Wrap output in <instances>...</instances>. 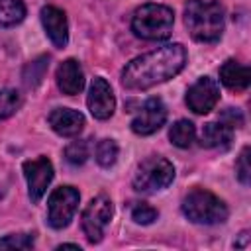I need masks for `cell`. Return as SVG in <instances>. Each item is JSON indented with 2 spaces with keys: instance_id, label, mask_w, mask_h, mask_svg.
I'll return each instance as SVG.
<instances>
[{
  "instance_id": "1",
  "label": "cell",
  "mask_w": 251,
  "mask_h": 251,
  "mask_svg": "<svg viewBox=\"0 0 251 251\" xmlns=\"http://www.w3.org/2000/svg\"><path fill=\"white\" fill-rule=\"evenodd\" d=\"M186 65V49L169 43L131 59L122 71V84L127 90H147L176 76Z\"/></svg>"
},
{
  "instance_id": "2",
  "label": "cell",
  "mask_w": 251,
  "mask_h": 251,
  "mask_svg": "<svg viewBox=\"0 0 251 251\" xmlns=\"http://www.w3.org/2000/svg\"><path fill=\"white\" fill-rule=\"evenodd\" d=\"M184 24L192 39L214 43L224 33V8L212 0H188L184 6Z\"/></svg>"
},
{
  "instance_id": "3",
  "label": "cell",
  "mask_w": 251,
  "mask_h": 251,
  "mask_svg": "<svg viewBox=\"0 0 251 251\" xmlns=\"http://www.w3.org/2000/svg\"><path fill=\"white\" fill-rule=\"evenodd\" d=\"M175 14L163 4H143L133 12L131 29L145 41H163L171 35Z\"/></svg>"
},
{
  "instance_id": "4",
  "label": "cell",
  "mask_w": 251,
  "mask_h": 251,
  "mask_svg": "<svg viewBox=\"0 0 251 251\" xmlns=\"http://www.w3.org/2000/svg\"><path fill=\"white\" fill-rule=\"evenodd\" d=\"M180 210L192 224H204V226L222 224L227 220L229 214L226 202L204 188H192L182 198Z\"/></svg>"
},
{
  "instance_id": "5",
  "label": "cell",
  "mask_w": 251,
  "mask_h": 251,
  "mask_svg": "<svg viewBox=\"0 0 251 251\" xmlns=\"http://www.w3.org/2000/svg\"><path fill=\"white\" fill-rule=\"evenodd\" d=\"M175 180V167L169 159L159 157V155H151L145 161L139 163L135 175H133V188L137 192H145V194H153L159 190H165L171 182Z\"/></svg>"
},
{
  "instance_id": "6",
  "label": "cell",
  "mask_w": 251,
  "mask_h": 251,
  "mask_svg": "<svg viewBox=\"0 0 251 251\" xmlns=\"http://www.w3.org/2000/svg\"><path fill=\"white\" fill-rule=\"evenodd\" d=\"M80 194L75 186H59L51 192L47 200V222L53 229H63L71 224L76 208H78Z\"/></svg>"
},
{
  "instance_id": "7",
  "label": "cell",
  "mask_w": 251,
  "mask_h": 251,
  "mask_svg": "<svg viewBox=\"0 0 251 251\" xmlns=\"http://www.w3.org/2000/svg\"><path fill=\"white\" fill-rule=\"evenodd\" d=\"M112 216H114V204L106 194H98L96 198H92L86 204L80 224H82V231L90 243L102 241L104 229L110 224Z\"/></svg>"
},
{
  "instance_id": "8",
  "label": "cell",
  "mask_w": 251,
  "mask_h": 251,
  "mask_svg": "<svg viewBox=\"0 0 251 251\" xmlns=\"http://www.w3.org/2000/svg\"><path fill=\"white\" fill-rule=\"evenodd\" d=\"M22 169H24V176L27 182L29 200L33 204H37L53 180V163L47 157H37V159L25 161L22 165Z\"/></svg>"
},
{
  "instance_id": "9",
  "label": "cell",
  "mask_w": 251,
  "mask_h": 251,
  "mask_svg": "<svg viewBox=\"0 0 251 251\" xmlns=\"http://www.w3.org/2000/svg\"><path fill=\"white\" fill-rule=\"evenodd\" d=\"M220 100V86L210 76H200L186 90V106L194 114H208Z\"/></svg>"
},
{
  "instance_id": "10",
  "label": "cell",
  "mask_w": 251,
  "mask_h": 251,
  "mask_svg": "<svg viewBox=\"0 0 251 251\" xmlns=\"http://www.w3.org/2000/svg\"><path fill=\"white\" fill-rule=\"evenodd\" d=\"M165 122H167V106L163 104L161 98H149L131 120V131L137 135H151L157 129H161Z\"/></svg>"
},
{
  "instance_id": "11",
  "label": "cell",
  "mask_w": 251,
  "mask_h": 251,
  "mask_svg": "<svg viewBox=\"0 0 251 251\" xmlns=\"http://www.w3.org/2000/svg\"><path fill=\"white\" fill-rule=\"evenodd\" d=\"M88 110L96 120H108L112 118L116 110V96L112 92V86L106 82V78L96 76L90 84L88 98H86Z\"/></svg>"
},
{
  "instance_id": "12",
  "label": "cell",
  "mask_w": 251,
  "mask_h": 251,
  "mask_svg": "<svg viewBox=\"0 0 251 251\" xmlns=\"http://www.w3.org/2000/svg\"><path fill=\"white\" fill-rule=\"evenodd\" d=\"M41 24H43L47 37L51 39L55 47L63 49L69 43V24H67V16L63 10H59L57 6H43Z\"/></svg>"
},
{
  "instance_id": "13",
  "label": "cell",
  "mask_w": 251,
  "mask_h": 251,
  "mask_svg": "<svg viewBox=\"0 0 251 251\" xmlns=\"http://www.w3.org/2000/svg\"><path fill=\"white\" fill-rule=\"evenodd\" d=\"M49 126L61 137H75L84 127V116L73 108H55L49 114Z\"/></svg>"
},
{
  "instance_id": "14",
  "label": "cell",
  "mask_w": 251,
  "mask_h": 251,
  "mask_svg": "<svg viewBox=\"0 0 251 251\" xmlns=\"http://www.w3.org/2000/svg\"><path fill=\"white\" fill-rule=\"evenodd\" d=\"M55 78H57V86H59V90L63 94L75 96L84 88V73H82V67H80V63L76 59L63 61L57 67Z\"/></svg>"
},
{
  "instance_id": "15",
  "label": "cell",
  "mask_w": 251,
  "mask_h": 251,
  "mask_svg": "<svg viewBox=\"0 0 251 251\" xmlns=\"http://www.w3.org/2000/svg\"><path fill=\"white\" fill-rule=\"evenodd\" d=\"M220 80L226 88L233 92H243L251 82V71L245 65L237 63L235 59H227L220 67Z\"/></svg>"
},
{
  "instance_id": "16",
  "label": "cell",
  "mask_w": 251,
  "mask_h": 251,
  "mask_svg": "<svg viewBox=\"0 0 251 251\" xmlns=\"http://www.w3.org/2000/svg\"><path fill=\"white\" fill-rule=\"evenodd\" d=\"M231 137H233V129L218 120V122H208L202 127L200 143L204 147H227Z\"/></svg>"
},
{
  "instance_id": "17",
  "label": "cell",
  "mask_w": 251,
  "mask_h": 251,
  "mask_svg": "<svg viewBox=\"0 0 251 251\" xmlns=\"http://www.w3.org/2000/svg\"><path fill=\"white\" fill-rule=\"evenodd\" d=\"M194 137H196V127H194V124L188 122V120H178V122H175V124L171 126V129H169V139H171V143L176 145V147H180V149L190 147L192 141H194Z\"/></svg>"
},
{
  "instance_id": "18",
  "label": "cell",
  "mask_w": 251,
  "mask_h": 251,
  "mask_svg": "<svg viewBox=\"0 0 251 251\" xmlns=\"http://www.w3.org/2000/svg\"><path fill=\"white\" fill-rule=\"evenodd\" d=\"M25 18V6L22 0H0V25L10 27Z\"/></svg>"
},
{
  "instance_id": "19",
  "label": "cell",
  "mask_w": 251,
  "mask_h": 251,
  "mask_svg": "<svg viewBox=\"0 0 251 251\" xmlns=\"http://www.w3.org/2000/svg\"><path fill=\"white\" fill-rule=\"evenodd\" d=\"M118 153H120V149H118V143H116L114 139H102V141H98V145H96L94 157H96V163H98L100 167L110 169V167L118 161Z\"/></svg>"
},
{
  "instance_id": "20",
  "label": "cell",
  "mask_w": 251,
  "mask_h": 251,
  "mask_svg": "<svg viewBox=\"0 0 251 251\" xmlns=\"http://www.w3.org/2000/svg\"><path fill=\"white\" fill-rule=\"evenodd\" d=\"M22 94L14 88H4L0 90V120L10 118L12 114H16L22 106Z\"/></svg>"
},
{
  "instance_id": "21",
  "label": "cell",
  "mask_w": 251,
  "mask_h": 251,
  "mask_svg": "<svg viewBox=\"0 0 251 251\" xmlns=\"http://www.w3.org/2000/svg\"><path fill=\"white\" fill-rule=\"evenodd\" d=\"M47 67H49V59H47V57H39V59L31 61V63L25 67V71H24V82H25V86H27V88L37 86V84L41 82V78H43Z\"/></svg>"
},
{
  "instance_id": "22",
  "label": "cell",
  "mask_w": 251,
  "mask_h": 251,
  "mask_svg": "<svg viewBox=\"0 0 251 251\" xmlns=\"http://www.w3.org/2000/svg\"><path fill=\"white\" fill-rule=\"evenodd\" d=\"M65 159H67L71 165H75V167L86 163V159H88V143L82 141V139L71 141V143L67 145V149H65Z\"/></svg>"
},
{
  "instance_id": "23",
  "label": "cell",
  "mask_w": 251,
  "mask_h": 251,
  "mask_svg": "<svg viewBox=\"0 0 251 251\" xmlns=\"http://www.w3.org/2000/svg\"><path fill=\"white\" fill-rule=\"evenodd\" d=\"M157 216H159V212L153 206H149L147 202H133L131 204V220L135 224L149 226L157 220Z\"/></svg>"
},
{
  "instance_id": "24",
  "label": "cell",
  "mask_w": 251,
  "mask_h": 251,
  "mask_svg": "<svg viewBox=\"0 0 251 251\" xmlns=\"http://www.w3.org/2000/svg\"><path fill=\"white\" fill-rule=\"evenodd\" d=\"M33 243V233H10L0 239V249H31Z\"/></svg>"
},
{
  "instance_id": "25",
  "label": "cell",
  "mask_w": 251,
  "mask_h": 251,
  "mask_svg": "<svg viewBox=\"0 0 251 251\" xmlns=\"http://www.w3.org/2000/svg\"><path fill=\"white\" fill-rule=\"evenodd\" d=\"M235 176L241 184H249L251 180V167H249V147H243L237 163H235Z\"/></svg>"
},
{
  "instance_id": "26",
  "label": "cell",
  "mask_w": 251,
  "mask_h": 251,
  "mask_svg": "<svg viewBox=\"0 0 251 251\" xmlns=\"http://www.w3.org/2000/svg\"><path fill=\"white\" fill-rule=\"evenodd\" d=\"M220 122H224L226 126H229L231 129H237L243 126V114L237 110V108H226L220 116H218Z\"/></svg>"
},
{
  "instance_id": "27",
  "label": "cell",
  "mask_w": 251,
  "mask_h": 251,
  "mask_svg": "<svg viewBox=\"0 0 251 251\" xmlns=\"http://www.w3.org/2000/svg\"><path fill=\"white\" fill-rule=\"evenodd\" d=\"M247 237H249V233H247V231H243V233H241V241H239V243H235V247H245Z\"/></svg>"
},
{
  "instance_id": "28",
  "label": "cell",
  "mask_w": 251,
  "mask_h": 251,
  "mask_svg": "<svg viewBox=\"0 0 251 251\" xmlns=\"http://www.w3.org/2000/svg\"><path fill=\"white\" fill-rule=\"evenodd\" d=\"M57 249H78V251H80V247H78L76 243H63V245H59Z\"/></svg>"
}]
</instances>
